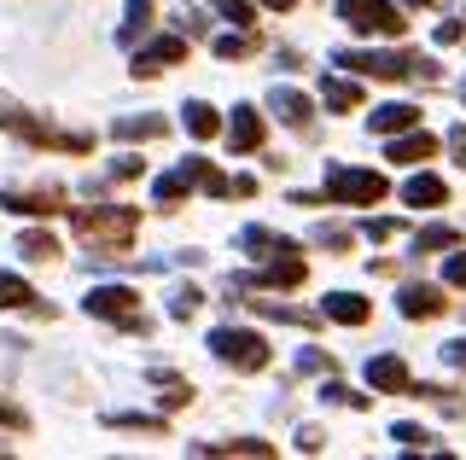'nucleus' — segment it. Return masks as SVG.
<instances>
[{"instance_id": "nucleus-1", "label": "nucleus", "mask_w": 466, "mask_h": 460, "mask_svg": "<svg viewBox=\"0 0 466 460\" xmlns=\"http://www.w3.org/2000/svg\"><path fill=\"white\" fill-rule=\"evenodd\" d=\"M70 227L99 263H128V245L140 234V210L128 205H99V210H70Z\"/></svg>"}, {"instance_id": "nucleus-2", "label": "nucleus", "mask_w": 466, "mask_h": 460, "mask_svg": "<svg viewBox=\"0 0 466 460\" xmlns=\"http://www.w3.org/2000/svg\"><path fill=\"white\" fill-rule=\"evenodd\" d=\"M332 65L356 70V76H373V82H431L437 76V65L420 59V53H356V47H344Z\"/></svg>"}, {"instance_id": "nucleus-3", "label": "nucleus", "mask_w": 466, "mask_h": 460, "mask_svg": "<svg viewBox=\"0 0 466 460\" xmlns=\"http://www.w3.org/2000/svg\"><path fill=\"white\" fill-rule=\"evenodd\" d=\"M385 193H390V186H385L379 169H350V164H332L327 186H320V198H332V205H361V210H373Z\"/></svg>"}, {"instance_id": "nucleus-4", "label": "nucleus", "mask_w": 466, "mask_h": 460, "mask_svg": "<svg viewBox=\"0 0 466 460\" xmlns=\"http://www.w3.org/2000/svg\"><path fill=\"white\" fill-rule=\"evenodd\" d=\"M210 355L228 362L233 373H262V367H268V338L245 333V326H216V333H210Z\"/></svg>"}, {"instance_id": "nucleus-5", "label": "nucleus", "mask_w": 466, "mask_h": 460, "mask_svg": "<svg viewBox=\"0 0 466 460\" xmlns=\"http://www.w3.org/2000/svg\"><path fill=\"white\" fill-rule=\"evenodd\" d=\"M339 18L350 24V30L379 35V41H397V35L408 30L402 6H390V0H339Z\"/></svg>"}, {"instance_id": "nucleus-6", "label": "nucleus", "mask_w": 466, "mask_h": 460, "mask_svg": "<svg viewBox=\"0 0 466 460\" xmlns=\"http://www.w3.org/2000/svg\"><path fill=\"white\" fill-rule=\"evenodd\" d=\"M0 128H6V135H18V140H29V146H58V152H87V146H94L87 135H58V128L35 123L29 111L6 105V99H0Z\"/></svg>"}, {"instance_id": "nucleus-7", "label": "nucleus", "mask_w": 466, "mask_h": 460, "mask_svg": "<svg viewBox=\"0 0 466 460\" xmlns=\"http://www.w3.org/2000/svg\"><path fill=\"white\" fill-rule=\"evenodd\" d=\"M87 315L116 321V326H140V333H146V315H140V292H135V285H94V292H87Z\"/></svg>"}, {"instance_id": "nucleus-8", "label": "nucleus", "mask_w": 466, "mask_h": 460, "mask_svg": "<svg viewBox=\"0 0 466 460\" xmlns=\"http://www.w3.org/2000/svg\"><path fill=\"white\" fill-rule=\"evenodd\" d=\"M303 280H309V263H303L298 251H286V256H268V263H262V275L239 280V285H257V292H291V285H303Z\"/></svg>"}, {"instance_id": "nucleus-9", "label": "nucleus", "mask_w": 466, "mask_h": 460, "mask_svg": "<svg viewBox=\"0 0 466 460\" xmlns=\"http://www.w3.org/2000/svg\"><path fill=\"white\" fill-rule=\"evenodd\" d=\"M181 59H187V35H164V41H152V47L135 53V76H164V70H175Z\"/></svg>"}, {"instance_id": "nucleus-10", "label": "nucleus", "mask_w": 466, "mask_h": 460, "mask_svg": "<svg viewBox=\"0 0 466 460\" xmlns=\"http://www.w3.org/2000/svg\"><path fill=\"white\" fill-rule=\"evenodd\" d=\"M0 210H12V215H53V210H65V193H58V186H24V193H0Z\"/></svg>"}, {"instance_id": "nucleus-11", "label": "nucleus", "mask_w": 466, "mask_h": 460, "mask_svg": "<svg viewBox=\"0 0 466 460\" xmlns=\"http://www.w3.org/2000/svg\"><path fill=\"white\" fill-rule=\"evenodd\" d=\"M268 105H274V117H280L286 128H298V135H309V123H315V105H309V94H298V88H280V82H274Z\"/></svg>"}, {"instance_id": "nucleus-12", "label": "nucleus", "mask_w": 466, "mask_h": 460, "mask_svg": "<svg viewBox=\"0 0 466 460\" xmlns=\"http://www.w3.org/2000/svg\"><path fill=\"white\" fill-rule=\"evenodd\" d=\"M385 157H390V164H431V157H437V135H426V128H402V135H390Z\"/></svg>"}, {"instance_id": "nucleus-13", "label": "nucleus", "mask_w": 466, "mask_h": 460, "mask_svg": "<svg viewBox=\"0 0 466 460\" xmlns=\"http://www.w3.org/2000/svg\"><path fill=\"white\" fill-rule=\"evenodd\" d=\"M262 135H268V123H262L257 105H233V123H228V146L233 152H262Z\"/></svg>"}, {"instance_id": "nucleus-14", "label": "nucleus", "mask_w": 466, "mask_h": 460, "mask_svg": "<svg viewBox=\"0 0 466 460\" xmlns=\"http://www.w3.org/2000/svg\"><path fill=\"white\" fill-rule=\"evenodd\" d=\"M193 186H198V157H187L181 169H169V175H157V181H152V198L169 210V205H181V198L193 193Z\"/></svg>"}, {"instance_id": "nucleus-15", "label": "nucleus", "mask_w": 466, "mask_h": 460, "mask_svg": "<svg viewBox=\"0 0 466 460\" xmlns=\"http://www.w3.org/2000/svg\"><path fill=\"white\" fill-rule=\"evenodd\" d=\"M397 309L408 315V321H437L449 304H443V292H437V285H402V292H397Z\"/></svg>"}, {"instance_id": "nucleus-16", "label": "nucleus", "mask_w": 466, "mask_h": 460, "mask_svg": "<svg viewBox=\"0 0 466 460\" xmlns=\"http://www.w3.org/2000/svg\"><path fill=\"white\" fill-rule=\"evenodd\" d=\"M320 315L339 321V326H368L373 304H368V297H356V292H327V297H320Z\"/></svg>"}, {"instance_id": "nucleus-17", "label": "nucleus", "mask_w": 466, "mask_h": 460, "mask_svg": "<svg viewBox=\"0 0 466 460\" xmlns=\"http://www.w3.org/2000/svg\"><path fill=\"white\" fill-rule=\"evenodd\" d=\"M368 385L385 391V396L408 391V362H402V355H373V362H368Z\"/></svg>"}, {"instance_id": "nucleus-18", "label": "nucleus", "mask_w": 466, "mask_h": 460, "mask_svg": "<svg viewBox=\"0 0 466 460\" xmlns=\"http://www.w3.org/2000/svg\"><path fill=\"white\" fill-rule=\"evenodd\" d=\"M443 198H449V186L437 175H408L402 181V205H414V210H437Z\"/></svg>"}, {"instance_id": "nucleus-19", "label": "nucleus", "mask_w": 466, "mask_h": 460, "mask_svg": "<svg viewBox=\"0 0 466 460\" xmlns=\"http://www.w3.org/2000/svg\"><path fill=\"white\" fill-rule=\"evenodd\" d=\"M368 123H373V135H402V128H420V105H402L397 99V105H379Z\"/></svg>"}, {"instance_id": "nucleus-20", "label": "nucleus", "mask_w": 466, "mask_h": 460, "mask_svg": "<svg viewBox=\"0 0 466 460\" xmlns=\"http://www.w3.org/2000/svg\"><path fill=\"white\" fill-rule=\"evenodd\" d=\"M239 251H251V256H286V251H298V245L280 239V234H268V227H245V234H239Z\"/></svg>"}, {"instance_id": "nucleus-21", "label": "nucleus", "mask_w": 466, "mask_h": 460, "mask_svg": "<svg viewBox=\"0 0 466 460\" xmlns=\"http://www.w3.org/2000/svg\"><path fill=\"white\" fill-rule=\"evenodd\" d=\"M0 309H47L35 292H29V280H18V275H0Z\"/></svg>"}, {"instance_id": "nucleus-22", "label": "nucleus", "mask_w": 466, "mask_h": 460, "mask_svg": "<svg viewBox=\"0 0 466 460\" xmlns=\"http://www.w3.org/2000/svg\"><path fill=\"white\" fill-rule=\"evenodd\" d=\"M320 99H327V111H356L361 105V88L344 76H320Z\"/></svg>"}, {"instance_id": "nucleus-23", "label": "nucleus", "mask_w": 466, "mask_h": 460, "mask_svg": "<svg viewBox=\"0 0 466 460\" xmlns=\"http://www.w3.org/2000/svg\"><path fill=\"white\" fill-rule=\"evenodd\" d=\"M181 117H187V128H193L198 140H216V135H222V117H216V105H204V99H187Z\"/></svg>"}, {"instance_id": "nucleus-24", "label": "nucleus", "mask_w": 466, "mask_h": 460, "mask_svg": "<svg viewBox=\"0 0 466 460\" xmlns=\"http://www.w3.org/2000/svg\"><path fill=\"white\" fill-rule=\"evenodd\" d=\"M198 455H251V460H268L274 443H262V437H233V443H198Z\"/></svg>"}, {"instance_id": "nucleus-25", "label": "nucleus", "mask_w": 466, "mask_h": 460, "mask_svg": "<svg viewBox=\"0 0 466 460\" xmlns=\"http://www.w3.org/2000/svg\"><path fill=\"white\" fill-rule=\"evenodd\" d=\"M157 135H169L164 117H116V140H157Z\"/></svg>"}, {"instance_id": "nucleus-26", "label": "nucleus", "mask_w": 466, "mask_h": 460, "mask_svg": "<svg viewBox=\"0 0 466 460\" xmlns=\"http://www.w3.org/2000/svg\"><path fill=\"white\" fill-rule=\"evenodd\" d=\"M152 385H164V408H169V414L193 402V385H187V379H175L169 367H152Z\"/></svg>"}, {"instance_id": "nucleus-27", "label": "nucleus", "mask_w": 466, "mask_h": 460, "mask_svg": "<svg viewBox=\"0 0 466 460\" xmlns=\"http://www.w3.org/2000/svg\"><path fill=\"white\" fill-rule=\"evenodd\" d=\"M455 245H461V234H455L449 222H437V227H420V234H414V256H420V251H455Z\"/></svg>"}, {"instance_id": "nucleus-28", "label": "nucleus", "mask_w": 466, "mask_h": 460, "mask_svg": "<svg viewBox=\"0 0 466 460\" xmlns=\"http://www.w3.org/2000/svg\"><path fill=\"white\" fill-rule=\"evenodd\" d=\"M18 256H29V263H58V239L35 227V234H24V239H18Z\"/></svg>"}, {"instance_id": "nucleus-29", "label": "nucleus", "mask_w": 466, "mask_h": 460, "mask_svg": "<svg viewBox=\"0 0 466 460\" xmlns=\"http://www.w3.org/2000/svg\"><path fill=\"white\" fill-rule=\"evenodd\" d=\"M152 0H128V24H123V47H135V41L146 35V30H152Z\"/></svg>"}, {"instance_id": "nucleus-30", "label": "nucleus", "mask_w": 466, "mask_h": 460, "mask_svg": "<svg viewBox=\"0 0 466 460\" xmlns=\"http://www.w3.org/2000/svg\"><path fill=\"white\" fill-rule=\"evenodd\" d=\"M111 431H152V437H164V420L157 414H106Z\"/></svg>"}, {"instance_id": "nucleus-31", "label": "nucleus", "mask_w": 466, "mask_h": 460, "mask_svg": "<svg viewBox=\"0 0 466 460\" xmlns=\"http://www.w3.org/2000/svg\"><path fill=\"white\" fill-rule=\"evenodd\" d=\"M198 304H204V292H198V285H175V292H169V315H175V321H193Z\"/></svg>"}, {"instance_id": "nucleus-32", "label": "nucleus", "mask_w": 466, "mask_h": 460, "mask_svg": "<svg viewBox=\"0 0 466 460\" xmlns=\"http://www.w3.org/2000/svg\"><path fill=\"white\" fill-rule=\"evenodd\" d=\"M210 6L222 12L228 24H239V30H251V24H257V0H210Z\"/></svg>"}, {"instance_id": "nucleus-33", "label": "nucleus", "mask_w": 466, "mask_h": 460, "mask_svg": "<svg viewBox=\"0 0 466 460\" xmlns=\"http://www.w3.org/2000/svg\"><path fill=\"white\" fill-rule=\"evenodd\" d=\"M245 53H257V35L239 30V35H216V59H245Z\"/></svg>"}, {"instance_id": "nucleus-34", "label": "nucleus", "mask_w": 466, "mask_h": 460, "mask_svg": "<svg viewBox=\"0 0 466 460\" xmlns=\"http://www.w3.org/2000/svg\"><path fill=\"white\" fill-rule=\"evenodd\" d=\"M257 315H268V321H291V326H315L320 315H309V309H286V304H251Z\"/></svg>"}, {"instance_id": "nucleus-35", "label": "nucleus", "mask_w": 466, "mask_h": 460, "mask_svg": "<svg viewBox=\"0 0 466 460\" xmlns=\"http://www.w3.org/2000/svg\"><path fill=\"white\" fill-rule=\"evenodd\" d=\"M390 437H397L402 449H431V431H426V425H408V420L390 425Z\"/></svg>"}, {"instance_id": "nucleus-36", "label": "nucleus", "mask_w": 466, "mask_h": 460, "mask_svg": "<svg viewBox=\"0 0 466 460\" xmlns=\"http://www.w3.org/2000/svg\"><path fill=\"white\" fill-rule=\"evenodd\" d=\"M298 367H303V373H332L339 362H332L327 350H303V355H298Z\"/></svg>"}, {"instance_id": "nucleus-37", "label": "nucleus", "mask_w": 466, "mask_h": 460, "mask_svg": "<svg viewBox=\"0 0 466 460\" xmlns=\"http://www.w3.org/2000/svg\"><path fill=\"white\" fill-rule=\"evenodd\" d=\"M397 227H402L397 215H379V222H361V234H368L373 245H379V239H390V234H397Z\"/></svg>"}, {"instance_id": "nucleus-38", "label": "nucleus", "mask_w": 466, "mask_h": 460, "mask_svg": "<svg viewBox=\"0 0 466 460\" xmlns=\"http://www.w3.org/2000/svg\"><path fill=\"white\" fill-rule=\"evenodd\" d=\"M443 280H449V285H461V292H466V251H461V245H455V256L443 263Z\"/></svg>"}, {"instance_id": "nucleus-39", "label": "nucleus", "mask_w": 466, "mask_h": 460, "mask_svg": "<svg viewBox=\"0 0 466 460\" xmlns=\"http://www.w3.org/2000/svg\"><path fill=\"white\" fill-rule=\"evenodd\" d=\"M320 396H332V402H344V408H368V396L361 391H350V385H327Z\"/></svg>"}, {"instance_id": "nucleus-40", "label": "nucleus", "mask_w": 466, "mask_h": 460, "mask_svg": "<svg viewBox=\"0 0 466 460\" xmlns=\"http://www.w3.org/2000/svg\"><path fill=\"white\" fill-rule=\"evenodd\" d=\"M437 41H443V47H455V41H466V18H449V24H437Z\"/></svg>"}, {"instance_id": "nucleus-41", "label": "nucleus", "mask_w": 466, "mask_h": 460, "mask_svg": "<svg viewBox=\"0 0 466 460\" xmlns=\"http://www.w3.org/2000/svg\"><path fill=\"white\" fill-rule=\"evenodd\" d=\"M298 449H303V455H320V449H327V437H320L315 425H303V431H298Z\"/></svg>"}, {"instance_id": "nucleus-42", "label": "nucleus", "mask_w": 466, "mask_h": 460, "mask_svg": "<svg viewBox=\"0 0 466 460\" xmlns=\"http://www.w3.org/2000/svg\"><path fill=\"white\" fill-rule=\"evenodd\" d=\"M0 425H12V431H29V414H24V408H12V402H0Z\"/></svg>"}, {"instance_id": "nucleus-43", "label": "nucleus", "mask_w": 466, "mask_h": 460, "mask_svg": "<svg viewBox=\"0 0 466 460\" xmlns=\"http://www.w3.org/2000/svg\"><path fill=\"white\" fill-rule=\"evenodd\" d=\"M140 175V157H116L111 164V181H135Z\"/></svg>"}, {"instance_id": "nucleus-44", "label": "nucleus", "mask_w": 466, "mask_h": 460, "mask_svg": "<svg viewBox=\"0 0 466 460\" xmlns=\"http://www.w3.org/2000/svg\"><path fill=\"white\" fill-rule=\"evenodd\" d=\"M315 239H320V245H327V251H344V245H350V234H339V227H320Z\"/></svg>"}, {"instance_id": "nucleus-45", "label": "nucleus", "mask_w": 466, "mask_h": 460, "mask_svg": "<svg viewBox=\"0 0 466 460\" xmlns=\"http://www.w3.org/2000/svg\"><path fill=\"white\" fill-rule=\"evenodd\" d=\"M443 362H449V367H466V338L449 344V350H443Z\"/></svg>"}, {"instance_id": "nucleus-46", "label": "nucleus", "mask_w": 466, "mask_h": 460, "mask_svg": "<svg viewBox=\"0 0 466 460\" xmlns=\"http://www.w3.org/2000/svg\"><path fill=\"white\" fill-rule=\"evenodd\" d=\"M449 146H455V157L466 164V123H461V128H449Z\"/></svg>"}, {"instance_id": "nucleus-47", "label": "nucleus", "mask_w": 466, "mask_h": 460, "mask_svg": "<svg viewBox=\"0 0 466 460\" xmlns=\"http://www.w3.org/2000/svg\"><path fill=\"white\" fill-rule=\"evenodd\" d=\"M262 6H274V12H286V6H298V0H262Z\"/></svg>"}, {"instance_id": "nucleus-48", "label": "nucleus", "mask_w": 466, "mask_h": 460, "mask_svg": "<svg viewBox=\"0 0 466 460\" xmlns=\"http://www.w3.org/2000/svg\"><path fill=\"white\" fill-rule=\"evenodd\" d=\"M402 6H414V12H426V6H431V0H402Z\"/></svg>"}, {"instance_id": "nucleus-49", "label": "nucleus", "mask_w": 466, "mask_h": 460, "mask_svg": "<svg viewBox=\"0 0 466 460\" xmlns=\"http://www.w3.org/2000/svg\"><path fill=\"white\" fill-rule=\"evenodd\" d=\"M461 99H466V88H461Z\"/></svg>"}]
</instances>
